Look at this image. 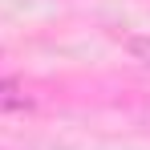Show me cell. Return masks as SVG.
Wrapping results in <instances>:
<instances>
[{
    "label": "cell",
    "mask_w": 150,
    "mask_h": 150,
    "mask_svg": "<svg viewBox=\"0 0 150 150\" xmlns=\"http://www.w3.org/2000/svg\"><path fill=\"white\" fill-rule=\"evenodd\" d=\"M21 105H28L25 89L16 81H0V110H21Z\"/></svg>",
    "instance_id": "obj_1"
},
{
    "label": "cell",
    "mask_w": 150,
    "mask_h": 150,
    "mask_svg": "<svg viewBox=\"0 0 150 150\" xmlns=\"http://www.w3.org/2000/svg\"><path fill=\"white\" fill-rule=\"evenodd\" d=\"M126 49H130L134 61H142V65L150 69V37H130V41H126Z\"/></svg>",
    "instance_id": "obj_2"
}]
</instances>
